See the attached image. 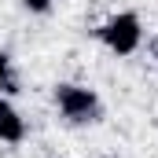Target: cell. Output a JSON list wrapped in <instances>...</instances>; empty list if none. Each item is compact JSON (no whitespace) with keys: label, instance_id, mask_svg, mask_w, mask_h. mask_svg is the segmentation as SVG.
<instances>
[{"label":"cell","instance_id":"3957f363","mask_svg":"<svg viewBox=\"0 0 158 158\" xmlns=\"http://www.w3.org/2000/svg\"><path fill=\"white\" fill-rule=\"evenodd\" d=\"M26 136V121H22V114L7 103V99H0V140L4 143H19Z\"/></svg>","mask_w":158,"mask_h":158},{"label":"cell","instance_id":"5b68a950","mask_svg":"<svg viewBox=\"0 0 158 158\" xmlns=\"http://www.w3.org/2000/svg\"><path fill=\"white\" fill-rule=\"evenodd\" d=\"M0 88H11V70H7V55L0 52Z\"/></svg>","mask_w":158,"mask_h":158},{"label":"cell","instance_id":"8992f818","mask_svg":"<svg viewBox=\"0 0 158 158\" xmlns=\"http://www.w3.org/2000/svg\"><path fill=\"white\" fill-rule=\"evenodd\" d=\"M151 52H155V59H158V33L151 37Z\"/></svg>","mask_w":158,"mask_h":158},{"label":"cell","instance_id":"7a4b0ae2","mask_svg":"<svg viewBox=\"0 0 158 158\" xmlns=\"http://www.w3.org/2000/svg\"><path fill=\"white\" fill-rule=\"evenodd\" d=\"M99 40L114 52V55H132L143 40V26H140V15L136 11H121L110 22L99 26Z\"/></svg>","mask_w":158,"mask_h":158},{"label":"cell","instance_id":"6da1fadb","mask_svg":"<svg viewBox=\"0 0 158 158\" xmlns=\"http://www.w3.org/2000/svg\"><path fill=\"white\" fill-rule=\"evenodd\" d=\"M55 103H59L63 118H66V121H74V125L99 121V114H103V103H99V96H96L92 88H85V85H70V81L55 85Z\"/></svg>","mask_w":158,"mask_h":158},{"label":"cell","instance_id":"277c9868","mask_svg":"<svg viewBox=\"0 0 158 158\" xmlns=\"http://www.w3.org/2000/svg\"><path fill=\"white\" fill-rule=\"evenodd\" d=\"M22 7L33 11V15H48L52 11V0H22Z\"/></svg>","mask_w":158,"mask_h":158}]
</instances>
